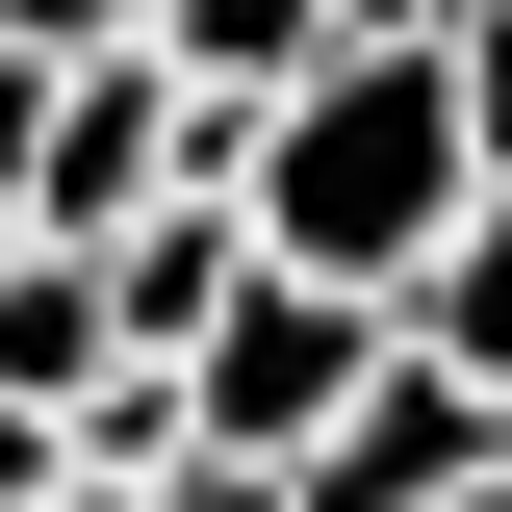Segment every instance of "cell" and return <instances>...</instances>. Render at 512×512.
I'll return each mask as SVG.
<instances>
[{"mask_svg":"<svg viewBox=\"0 0 512 512\" xmlns=\"http://www.w3.org/2000/svg\"><path fill=\"white\" fill-rule=\"evenodd\" d=\"M461 205H487L461 52H333L308 103L256 128V231H282V282H359V308H410V282L461 256Z\"/></svg>","mask_w":512,"mask_h":512,"instance_id":"cell-1","label":"cell"},{"mask_svg":"<svg viewBox=\"0 0 512 512\" xmlns=\"http://www.w3.org/2000/svg\"><path fill=\"white\" fill-rule=\"evenodd\" d=\"M384 359H410V308H359V282H256L180 384H205V436H231V461H333Z\"/></svg>","mask_w":512,"mask_h":512,"instance_id":"cell-2","label":"cell"},{"mask_svg":"<svg viewBox=\"0 0 512 512\" xmlns=\"http://www.w3.org/2000/svg\"><path fill=\"white\" fill-rule=\"evenodd\" d=\"M103 282H128V333H154V359H205V333H231L256 282H282V231H256V205L205 180V205H154V231H103Z\"/></svg>","mask_w":512,"mask_h":512,"instance_id":"cell-3","label":"cell"},{"mask_svg":"<svg viewBox=\"0 0 512 512\" xmlns=\"http://www.w3.org/2000/svg\"><path fill=\"white\" fill-rule=\"evenodd\" d=\"M154 52H180L205 103H308V77L359 52V0H154Z\"/></svg>","mask_w":512,"mask_h":512,"instance_id":"cell-4","label":"cell"},{"mask_svg":"<svg viewBox=\"0 0 512 512\" xmlns=\"http://www.w3.org/2000/svg\"><path fill=\"white\" fill-rule=\"evenodd\" d=\"M410 333H436V359H487V384H512V180L461 205V256H436V282H410Z\"/></svg>","mask_w":512,"mask_h":512,"instance_id":"cell-5","label":"cell"},{"mask_svg":"<svg viewBox=\"0 0 512 512\" xmlns=\"http://www.w3.org/2000/svg\"><path fill=\"white\" fill-rule=\"evenodd\" d=\"M52 77H77V52H0V256L52 231Z\"/></svg>","mask_w":512,"mask_h":512,"instance_id":"cell-6","label":"cell"},{"mask_svg":"<svg viewBox=\"0 0 512 512\" xmlns=\"http://www.w3.org/2000/svg\"><path fill=\"white\" fill-rule=\"evenodd\" d=\"M436 52H461V128H487V180H512V0H461Z\"/></svg>","mask_w":512,"mask_h":512,"instance_id":"cell-7","label":"cell"},{"mask_svg":"<svg viewBox=\"0 0 512 512\" xmlns=\"http://www.w3.org/2000/svg\"><path fill=\"white\" fill-rule=\"evenodd\" d=\"M0 52H154V0H0Z\"/></svg>","mask_w":512,"mask_h":512,"instance_id":"cell-8","label":"cell"},{"mask_svg":"<svg viewBox=\"0 0 512 512\" xmlns=\"http://www.w3.org/2000/svg\"><path fill=\"white\" fill-rule=\"evenodd\" d=\"M154 512H308V461H231V436H205V461H180Z\"/></svg>","mask_w":512,"mask_h":512,"instance_id":"cell-9","label":"cell"},{"mask_svg":"<svg viewBox=\"0 0 512 512\" xmlns=\"http://www.w3.org/2000/svg\"><path fill=\"white\" fill-rule=\"evenodd\" d=\"M77 487V410H0V512H52Z\"/></svg>","mask_w":512,"mask_h":512,"instance_id":"cell-10","label":"cell"},{"mask_svg":"<svg viewBox=\"0 0 512 512\" xmlns=\"http://www.w3.org/2000/svg\"><path fill=\"white\" fill-rule=\"evenodd\" d=\"M436 26H461V0H359V52H436Z\"/></svg>","mask_w":512,"mask_h":512,"instance_id":"cell-11","label":"cell"},{"mask_svg":"<svg viewBox=\"0 0 512 512\" xmlns=\"http://www.w3.org/2000/svg\"><path fill=\"white\" fill-rule=\"evenodd\" d=\"M487 512H512V487H487Z\"/></svg>","mask_w":512,"mask_h":512,"instance_id":"cell-12","label":"cell"}]
</instances>
